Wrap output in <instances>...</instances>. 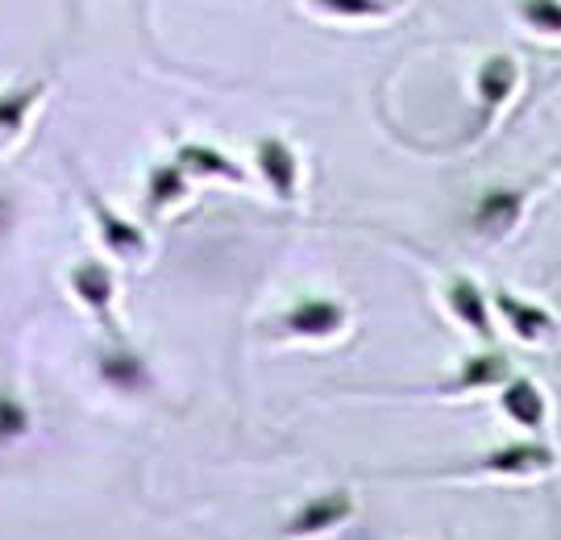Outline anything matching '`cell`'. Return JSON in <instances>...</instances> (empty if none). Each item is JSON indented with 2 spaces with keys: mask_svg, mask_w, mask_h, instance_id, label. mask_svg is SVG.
<instances>
[{
  "mask_svg": "<svg viewBox=\"0 0 561 540\" xmlns=\"http://www.w3.org/2000/svg\"><path fill=\"white\" fill-rule=\"evenodd\" d=\"M71 296L113 329V300H117V275L96 258H80L71 266Z\"/></svg>",
  "mask_w": 561,
  "mask_h": 540,
  "instance_id": "obj_1",
  "label": "cell"
},
{
  "mask_svg": "<svg viewBox=\"0 0 561 540\" xmlns=\"http://www.w3.org/2000/svg\"><path fill=\"white\" fill-rule=\"evenodd\" d=\"M83 196H88V212L96 220V233H101L104 245H108L117 258H141V254H146V238H141L138 225H129L125 217H117L101 192H83Z\"/></svg>",
  "mask_w": 561,
  "mask_h": 540,
  "instance_id": "obj_2",
  "label": "cell"
},
{
  "mask_svg": "<svg viewBox=\"0 0 561 540\" xmlns=\"http://www.w3.org/2000/svg\"><path fill=\"white\" fill-rule=\"evenodd\" d=\"M42 96H46V80L21 83V88L0 92V150H9L25 134V120L38 108Z\"/></svg>",
  "mask_w": 561,
  "mask_h": 540,
  "instance_id": "obj_3",
  "label": "cell"
},
{
  "mask_svg": "<svg viewBox=\"0 0 561 540\" xmlns=\"http://www.w3.org/2000/svg\"><path fill=\"white\" fill-rule=\"evenodd\" d=\"M341 324H345V308L333 300H300L287 317H283V329L296 333V337H333Z\"/></svg>",
  "mask_w": 561,
  "mask_h": 540,
  "instance_id": "obj_4",
  "label": "cell"
},
{
  "mask_svg": "<svg viewBox=\"0 0 561 540\" xmlns=\"http://www.w3.org/2000/svg\"><path fill=\"white\" fill-rule=\"evenodd\" d=\"M259 166L266 183L275 187L279 200H296V183H300V166H296V154L283 138H262L259 141Z\"/></svg>",
  "mask_w": 561,
  "mask_h": 540,
  "instance_id": "obj_5",
  "label": "cell"
},
{
  "mask_svg": "<svg viewBox=\"0 0 561 540\" xmlns=\"http://www.w3.org/2000/svg\"><path fill=\"white\" fill-rule=\"evenodd\" d=\"M350 512H354V499H350L345 491H333V495H324V499L304 503L300 516L287 524V537H317V532H329V528H337Z\"/></svg>",
  "mask_w": 561,
  "mask_h": 540,
  "instance_id": "obj_6",
  "label": "cell"
},
{
  "mask_svg": "<svg viewBox=\"0 0 561 540\" xmlns=\"http://www.w3.org/2000/svg\"><path fill=\"white\" fill-rule=\"evenodd\" d=\"M549 466H553V453L528 440V445H507V449H500V453L474 461L470 470H491V474H533V470H549Z\"/></svg>",
  "mask_w": 561,
  "mask_h": 540,
  "instance_id": "obj_7",
  "label": "cell"
},
{
  "mask_svg": "<svg viewBox=\"0 0 561 540\" xmlns=\"http://www.w3.org/2000/svg\"><path fill=\"white\" fill-rule=\"evenodd\" d=\"M495 303H500V312L512 321V329H516V337L524 341H541L545 333H553V321H549V312H541V308H533L528 300H516V296H495Z\"/></svg>",
  "mask_w": 561,
  "mask_h": 540,
  "instance_id": "obj_8",
  "label": "cell"
},
{
  "mask_svg": "<svg viewBox=\"0 0 561 540\" xmlns=\"http://www.w3.org/2000/svg\"><path fill=\"white\" fill-rule=\"evenodd\" d=\"M503 407H507V416L516 424H524V428H541L545 424V400L528 379H516L503 391Z\"/></svg>",
  "mask_w": 561,
  "mask_h": 540,
  "instance_id": "obj_9",
  "label": "cell"
},
{
  "mask_svg": "<svg viewBox=\"0 0 561 540\" xmlns=\"http://www.w3.org/2000/svg\"><path fill=\"white\" fill-rule=\"evenodd\" d=\"M180 171L183 175H225L233 183L245 180L238 171V162H229L225 154L208 150V146H180Z\"/></svg>",
  "mask_w": 561,
  "mask_h": 540,
  "instance_id": "obj_10",
  "label": "cell"
},
{
  "mask_svg": "<svg viewBox=\"0 0 561 540\" xmlns=\"http://www.w3.org/2000/svg\"><path fill=\"white\" fill-rule=\"evenodd\" d=\"M449 308L458 312L461 321L470 324L482 341L491 337V321H486V303H482V291L470 279H458L449 287Z\"/></svg>",
  "mask_w": 561,
  "mask_h": 540,
  "instance_id": "obj_11",
  "label": "cell"
},
{
  "mask_svg": "<svg viewBox=\"0 0 561 540\" xmlns=\"http://www.w3.org/2000/svg\"><path fill=\"white\" fill-rule=\"evenodd\" d=\"M516 88V62L512 59H491L486 67H482L479 76V92H482V104H486V117L500 108L503 101H507V92Z\"/></svg>",
  "mask_w": 561,
  "mask_h": 540,
  "instance_id": "obj_12",
  "label": "cell"
},
{
  "mask_svg": "<svg viewBox=\"0 0 561 540\" xmlns=\"http://www.w3.org/2000/svg\"><path fill=\"white\" fill-rule=\"evenodd\" d=\"M183 196H187V180H183L180 166H154L150 171V187H146V208L150 212H167Z\"/></svg>",
  "mask_w": 561,
  "mask_h": 540,
  "instance_id": "obj_13",
  "label": "cell"
},
{
  "mask_svg": "<svg viewBox=\"0 0 561 540\" xmlns=\"http://www.w3.org/2000/svg\"><path fill=\"white\" fill-rule=\"evenodd\" d=\"M520 204H524L520 192H491L479 204V217L474 220H479V229H486V233H507L512 220L520 217Z\"/></svg>",
  "mask_w": 561,
  "mask_h": 540,
  "instance_id": "obj_14",
  "label": "cell"
},
{
  "mask_svg": "<svg viewBox=\"0 0 561 540\" xmlns=\"http://www.w3.org/2000/svg\"><path fill=\"white\" fill-rule=\"evenodd\" d=\"M503 370H507V361H503L500 354H486V358H470L458 379L445 382V391H470V387H486V382H500Z\"/></svg>",
  "mask_w": 561,
  "mask_h": 540,
  "instance_id": "obj_15",
  "label": "cell"
},
{
  "mask_svg": "<svg viewBox=\"0 0 561 540\" xmlns=\"http://www.w3.org/2000/svg\"><path fill=\"white\" fill-rule=\"evenodd\" d=\"M30 433V412L13 391H0V445H13Z\"/></svg>",
  "mask_w": 561,
  "mask_h": 540,
  "instance_id": "obj_16",
  "label": "cell"
},
{
  "mask_svg": "<svg viewBox=\"0 0 561 540\" xmlns=\"http://www.w3.org/2000/svg\"><path fill=\"white\" fill-rule=\"evenodd\" d=\"M312 4L341 13V18H379V13H387V4H379V0H312Z\"/></svg>",
  "mask_w": 561,
  "mask_h": 540,
  "instance_id": "obj_17",
  "label": "cell"
},
{
  "mask_svg": "<svg viewBox=\"0 0 561 540\" xmlns=\"http://www.w3.org/2000/svg\"><path fill=\"white\" fill-rule=\"evenodd\" d=\"M524 18L533 21L537 30H553L561 34V9L553 0H524Z\"/></svg>",
  "mask_w": 561,
  "mask_h": 540,
  "instance_id": "obj_18",
  "label": "cell"
}]
</instances>
